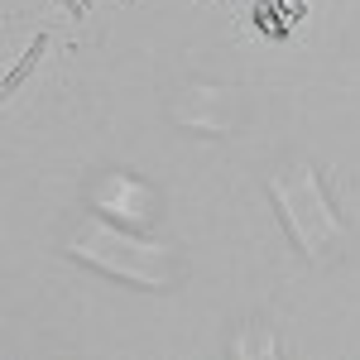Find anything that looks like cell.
<instances>
[{
	"instance_id": "obj_4",
	"label": "cell",
	"mask_w": 360,
	"mask_h": 360,
	"mask_svg": "<svg viewBox=\"0 0 360 360\" xmlns=\"http://www.w3.org/2000/svg\"><path fill=\"white\" fill-rule=\"evenodd\" d=\"M303 15H307L303 0H250L245 5L250 29H255L259 39H269V44H283L293 29L303 25Z\"/></svg>"
},
{
	"instance_id": "obj_6",
	"label": "cell",
	"mask_w": 360,
	"mask_h": 360,
	"mask_svg": "<svg viewBox=\"0 0 360 360\" xmlns=\"http://www.w3.org/2000/svg\"><path fill=\"white\" fill-rule=\"evenodd\" d=\"M63 5L72 10V20H86V15H91V0H63Z\"/></svg>"
},
{
	"instance_id": "obj_1",
	"label": "cell",
	"mask_w": 360,
	"mask_h": 360,
	"mask_svg": "<svg viewBox=\"0 0 360 360\" xmlns=\"http://www.w3.org/2000/svg\"><path fill=\"white\" fill-rule=\"evenodd\" d=\"M72 259L91 264L96 274H111V278H125V283H139V288H173L183 264L168 255L164 245H139V240H125L115 236L111 226L91 221L77 231V240L68 245Z\"/></svg>"
},
{
	"instance_id": "obj_3",
	"label": "cell",
	"mask_w": 360,
	"mask_h": 360,
	"mask_svg": "<svg viewBox=\"0 0 360 360\" xmlns=\"http://www.w3.org/2000/svg\"><path fill=\"white\" fill-rule=\"evenodd\" d=\"M101 202H106L101 207L106 217H120V221H130V226L154 221V193L139 178H130V173H111L106 188H101Z\"/></svg>"
},
{
	"instance_id": "obj_5",
	"label": "cell",
	"mask_w": 360,
	"mask_h": 360,
	"mask_svg": "<svg viewBox=\"0 0 360 360\" xmlns=\"http://www.w3.org/2000/svg\"><path fill=\"white\" fill-rule=\"evenodd\" d=\"M49 53V29H39V34H34V44H29V53L20 58V63H15V68H10V77H5V101H10V96H15V91H25V82H29V72H34V68H39V58Z\"/></svg>"
},
{
	"instance_id": "obj_2",
	"label": "cell",
	"mask_w": 360,
	"mask_h": 360,
	"mask_svg": "<svg viewBox=\"0 0 360 360\" xmlns=\"http://www.w3.org/2000/svg\"><path fill=\"white\" fill-rule=\"evenodd\" d=\"M269 197H274V212H278V221L288 226L293 245H303V255H312V240H307V221H303V217H293V207H298L303 197H288L283 188H274V183H269ZM307 197L317 202L312 212H327L332 221H341V212H336V197L327 193V183H322V168H307Z\"/></svg>"
}]
</instances>
